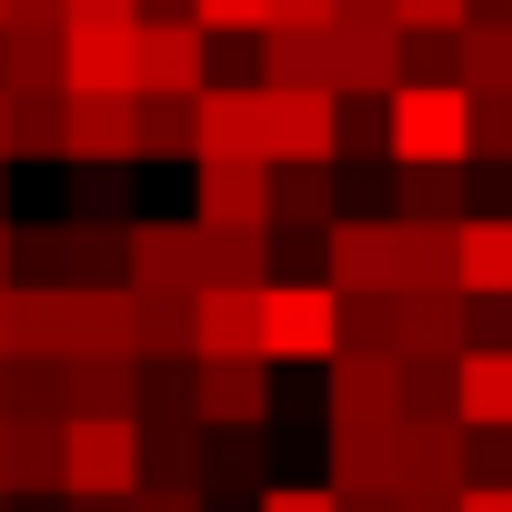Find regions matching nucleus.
Segmentation results:
<instances>
[]
</instances>
